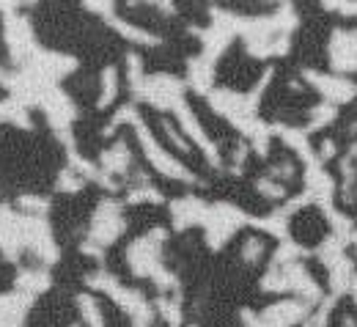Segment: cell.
I'll use <instances>...</instances> for the list:
<instances>
[{
	"label": "cell",
	"mask_w": 357,
	"mask_h": 327,
	"mask_svg": "<svg viewBox=\"0 0 357 327\" xmlns=\"http://www.w3.org/2000/svg\"><path fill=\"white\" fill-rule=\"evenodd\" d=\"M0 8L6 11L3 25H6V47L11 52V61L25 66V61L39 50L36 39H33L31 20L22 17V14H14V3H0Z\"/></svg>",
	"instance_id": "obj_1"
},
{
	"label": "cell",
	"mask_w": 357,
	"mask_h": 327,
	"mask_svg": "<svg viewBox=\"0 0 357 327\" xmlns=\"http://www.w3.org/2000/svg\"><path fill=\"white\" fill-rule=\"evenodd\" d=\"M250 220H253V218H248L242 209H236V206H231V204H212V206L206 209V220H204L209 248H212V250L223 248L225 239L236 231V229L248 226Z\"/></svg>",
	"instance_id": "obj_2"
},
{
	"label": "cell",
	"mask_w": 357,
	"mask_h": 327,
	"mask_svg": "<svg viewBox=\"0 0 357 327\" xmlns=\"http://www.w3.org/2000/svg\"><path fill=\"white\" fill-rule=\"evenodd\" d=\"M135 132H137V140H140V146H143V154H146V160L154 165V171H160V174H165V176H171V179H178V182H195V176L178 162V160H174L157 140H154V135L149 132V127L143 124V119L137 116L132 121Z\"/></svg>",
	"instance_id": "obj_3"
},
{
	"label": "cell",
	"mask_w": 357,
	"mask_h": 327,
	"mask_svg": "<svg viewBox=\"0 0 357 327\" xmlns=\"http://www.w3.org/2000/svg\"><path fill=\"white\" fill-rule=\"evenodd\" d=\"M168 234L162 229H154L151 234L135 239L127 250V261L132 267V273L137 278H151L157 270H160V248L165 242Z\"/></svg>",
	"instance_id": "obj_4"
},
{
	"label": "cell",
	"mask_w": 357,
	"mask_h": 327,
	"mask_svg": "<svg viewBox=\"0 0 357 327\" xmlns=\"http://www.w3.org/2000/svg\"><path fill=\"white\" fill-rule=\"evenodd\" d=\"M184 86L178 77H171V75H154V77H146L140 83V89L135 93V99L140 102H149L154 107H176L178 102H184Z\"/></svg>",
	"instance_id": "obj_5"
},
{
	"label": "cell",
	"mask_w": 357,
	"mask_h": 327,
	"mask_svg": "<svg viewBox=\"0 0 357 327\" xmlns=\"http://www.w3.org/2000/svg\"><path fill=\"white\" fill-rule=\"evenodd\" d=\"M124 215H121V204L113 201V198H105L96 212H93V220H91V231H89V242L105 248L110 242H116V236H121L124 231Z\"/></svg>",
	"instance_id": "obj_6"
},
{
	"label": "cell",
	"mask_w": 357,
	"mask_h": 327,
	"mask_svg": "<svg viewBox=\"0 0 357 327\" xmlns=\"http://www.w3.org/2000/svg\"><path fill=\"white\" fill-rule=\"evenodd\" d=\"M303 317H305L303 300H300V303H297V300L275 303V305H269L267 311H261L259 317L250 314V311H242L245 327H291V325H297Z\"/></svg>",
	"instance_id": "obj_7"
},
{
	"label": "cell",
	"mask_w": 357,
	"mask_h": 327,
	"mask_svg": "<svg viewBox=\"0 0 357 327\" xmlns=\"http://www.w3.org/2000/svg\"><path fill=\"white\" fill-rule=\"evenodd\" d=\"M0 250L8 261H20L25 250V215H17L6 204H0Z\"/></svg>",
	"instance_id": "obj_8"
},
{
	"label": "cell",
	"mask_w": 357,
	"mask_h": 327,
	"mask_svg": "<svg viewBox=\"0 0 357 327\" xmlns=\"http://www.w3.org/2000/svg\"><path fill=\"white\" fill-rule=\"evenodd\" d=\"M75 66H77L75 58L61 55V52H50V50H42V47H39V50L25 61L22 69L33 72L36 77H42V80H47V83H55V80L66 77L69 72H75Z\"/></svg>",
	"instance_id": "obj_9"
},
{
	"label": "cell",
	"mask_w": 357,
	"mask_h": 327,
	"mask_svg": "<svg viewBox=\"0 0 357 327\" xmlns=\"http://www.w3.org/2000/svg\"><path fill=\"white\" fill-rule=\"evenodd\" d=\"M39 107L45 110L47 121L55 127V132H58V135L69 132V124L77 119V107H75V102L61 91L58 86H50V89L42 93Z\"/></svg>",
	"instance_id": "obj_10"
},
{
	"label": "cell",
	"mask_w": 357,
	"mask_h": 327,
	"mask_svg": "<svg viewBox=\"0 0 357 327\" xmlns=\"http://www.w3.org/2000/svg\"><path fill=\"white\" fill-rule=\"evenodd\" d=\"M25 248H31L47 264L58 261V245L52 242V231H50L45 218L25 215Z\"/></svg>",
	"instance_id": "obj_11"
},
{
	"label": "cell",
	"mask_w": 357,
	"mask_h": 327,
	"mask_svg": "<svg viewBox=\"0 0 357 327\" xmlns=\"http://www.w3.org/2000/svg\"><path fill=\"white\" fill-rule=\"evenodd\" d=\"M176 119H178V124H181V130H184V135L190 140H195L201 149H204V154H206V160L212 162V165H220V154H218V146L209 140V135L201 130V121L195 119V113L190 110V105L187 102H178L176 107Z\"/></svg>",
	"instance_id": "obj_12"
},
{
	"label": "cell",
	"mask_w": 357,
	"mask_h": 327,
	"mask_svg": "<svg viewBox=\"0 0 357 327\" xmlns=\"http://www.w3.org/2000/svg\"><path fill=\"white\" fill-rule=\"evenodd\" d=\"M206 209H209V206H206L201 198H195V195H184V198L174 201V204H171L174 229H176V231H184V229H190V226H204Z\"/></svg>",
	"instance_id": "obj_13"
},
{
	"label": "cell",
	"mask_w": 357,
	"mask_h": 327,
	"mask_svg": "<svg viewBox=\"0 0 357 327\" xmlns=\"http://www.w3.org/2000/svg\"><path fill=\"white\" fill-rule=\"evenodd\" d=\"M31 300L22 291H11V294H0V327H22L28 311H31Z\"/></svg>",
	"instance_id": "obj_14"
},
{
	"label": "cell",
	"mask_w": 357,
	"mask_h": 327,
	"mask_svg": "<svg viewBox=\"0 0 357 327\" xmlns=\"http://www.w3.org/2000/svg\"><path fill=\"white\" fill-rule=\"evenodd\" d=\"M330 58L338 69H357V36L335 31L330 42Z\"/></svg>",
	"instance_id": "obj_15"
},
{
	"label": "cell",
	"mask_w": 357,
	"mask_h": 327,
	"mask_svg": "<svg viewBox=\"0 0 357 327\" xmlns=\"http://www.w3.org/2000/svg\"><path fill=\"white\" fill-rule=\"evenodd\" d=\"M305 77L313 80V86L324 93L330 102H349L357 93V89L349 80H338V77H324V75H316V72H305Z\"/></svg>",
	"instance_id": "obj_16"
},
{
	"label": "cell",
	"mask_w": 357,
	"mask_h": 327,
	"mask_svg": "<svg viewBox=\"0 0 357 327\" xmlns=\"http://www.w3.org/2000/svg\"><path fill=\"white\" fill-rule=\"evenodd\" d=\"M130 162H132V157H130V149H127V143H124V140H119L116 146H110V149H107V151H102V157H99V168H102L107 176L127 174Z\"/></svg>",
	"instance_id": "obj_17"
},
{
	"label": "cell",
	"mask_w": 357,
	"mask_h": 327,
	"mask_svg": "<svg viewBox=\"0 0 357 327\" xmlns=\"http://www.w3.org/2000/svg\"><path fill=\"white\" fill-rule=\"evenodd\" d=\"M212 61H206L204 55L201 58H192L187 63V83L195 89L198 93H212Z\"/></svg>",
	"instance_id": "obj_18"
},
{
	"label": "cell",
	"mask_w": 357,
	"mask_h": 327,
	"mask_svg": "<svg viewBox=\"0 0 357 327\" xmlns=\"http://www.w3.org/2000/svg\"><path fill=\"white\" fill-rule=\"evenodd\" d=\"M50 275H47L45 270H22L20 275H17V291H22V294H28V297H36V294H42L50 289Z\"/></svg>",
	"instance_id": "obj_19"
},
{
	"label": "cell",
	"mask_w": 357,
	"mask_h": 327,
	"mask_svg": "<svg viewBox=\"0 0 357 327\" xmlns=\"http://www.w3.org/2000/svg\"><path fill=\"white\" fill-rule=\"evenodd\" d=\"M105 20H107V22H110V25H113V28H116V31H119L124 39H130V42H137V45H149V47L160 45V39H157V36H151L149 31H143V28H135V25L124 22V20H116L113 14H107Z\"/></svg>",
	"instance_id": "obj_20"
},
{
	"label": "cell",
	"mask_w": 357,
	"mask_h": 327,
	"mask_svg": "<svg viewBox=\"0 0 357 327\" xmlns=\"http://www.w3.org/2000/svg\"><path fill=\"white\" fill-rule=\"evenodd\" d=\"M0 121L17 124V127H22V130H28V127H31L28 107H22L17 99H3V102H0Z\"/></svg>",
	"instance_id": "obj_21"
},
{
	"label": "cell",
	"mask_w": 357,
	"mask_h": 327,
	"mask_svg": "<svg viewBox=\"0 0 357 327\" xmlns=\"http://www.w3.org/2000/svg\"><path fill=\"white\" fill-rule=\"evenodd\" d=\"M119 72H116V66H107L105 72H102V93H99V102H96V107H107L113 99H116V93H119Z\"/></svg>",
	"instance_id": "obj_22"
},
{
	"label": "cell",
	"mask_w": 357,
	"mask_h": 327,
	"mask_svg": "<svg viewBox=\"0 0 357 327\" xmlns=\"http://www.w3.org/2000/svg\"><path fill=\"white\" fill-rule=\"evenodd\" d=\"M77 308H80V317L86 319L89 327H105V319H102V311L96 305V300L91 294H80L77 297Z\"/></svg>",
	"instance_id": "obj_23"
},
{
	"label": "cell",
	"mask_w": 357,
	"mask_h": 327,
	"mask_svg": "<svg viewBox=\"0 0 357 327\" xmlns=\"http://www.w3.org/2000/svg\"><path fill=\"white\" fill-rule=\"evenodd\" d=\"M20 206L31 215V218H45V212L50 209V201L39 198V195H20Z\"/></svg>",
	"instance_id": "obj_24"
},
{
	"label": "cell",
	"mask_w": 357,
	"mask_h": 327,
	"mask_svg": "<svg viewBox=\"0 0 357 327\" xmlns=\"http://www.w3.org/2000/svg\"><path fill=\"white\" fill-rule=\"evenodd\" d=\"M157 308H160V314L168 319L171 327L181 325V305H178V300H165V297H160V300H157Z\"/></svg>",
	"instance_id": "obj_25"
},
{
	"label": "cell",
	"mask_w": 357,
	"mask_h": 327,
	"mask_svg": "<svg viewBox=\"0 0 357 327\" xmlns=\"http://www.w3.org/2000/svg\"><path fill=\"white\" fill-rule=\"evenodd\" d=\"M58 190L61 192H80L83 190V176L72 168H63L61 176H58Z\"/></svg>",
	"instance_id": "obj_26"
},
{
	"label": "cell",
	"mask_w": 357,
	"mask_h": 327,
	"mask_svg": "<svg viewBox=\"0 0 357 327\" xmlns=\"http://www.w3.org/2000/svg\"><path fill=\"white\" fill-rule=\"evenodd\" d=\"M132 204H140V201H151V204H162V192H157L154 187H135L132 192L127 195Z\"/></svg>",
	"instance_id": "obj_27"
},
{
	"label": "cell",
	"mask_w": 357,
	"mask_h": 327,
	"mask_svg": "<svg viewBox=\"0 0 357 327\" xmlns=\"http://www.w3.org/2000/svg\"><path fill=\"white\" fill-rule=\"evenodd\" d=\"M261 250H264V245H261V239H256V236H250L248 242H245V250H242V259L245 261H259V256H261Z\"/></svg>",
	"instance_id": "obj_28"
},
{
	"label": "cell",
	"mask_w": 357,
	"mask_h": 327,
	"mask_svg": "<svg viewBox=\"0 0 357 327\" xmlns=\"http://www.w3.org/2000/svg\"><path fill=\"white\" fill-rule=\"evenodd\" d=\"M256 187H259V190H261L267 198H283V192H286L283 187L275 185V182H269V179H259V182H256Z\"/></svg>",
	"instance_id": "obj_29"
},
{
	"label": "cell",
	"mask_w": 357,
	"mask_h": 327,
	"mask_svg": "<svg viewBox=\"0 0 357 327\" xmlns=\"http://www.w3.org/2000/svg\"><path fill=\"white\" fill-rule=\"evenodd\" d=\"M165 130H168V135H171V140L176 143L178 149H187V143H184V138L176 132V127H174V124H165Z\"/></svg>",
	"instance_id": "obj_30"
},
{
	"label": "cell",
	"mask_w": 357,
	"mask_h": 327,
	"mask_svg": "<svg viewBox=\"0 0 357 327\" xmlns=\"http://www.w3.org/2000/svg\"><path fill=\"white\" fill-rule=\"evenodd\" d=\"M0 83H6V72L3 69H0Z\"/></svg>",
	"instance_id": "obj_31"
}]
</instances>
